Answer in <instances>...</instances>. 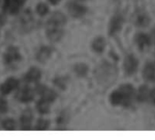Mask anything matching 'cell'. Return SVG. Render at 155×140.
I'll return each mask as SVG.
<instances>
[{"instance_id":"9c48e42d","label":"cell","mask_w":155,"mask_h":140,"mask_svg":"<svg viewBox=\"0 0 155 140\" xmlns=\"http://www.w3.org/2000/svg\"><path fill=\"white\" fill-rule=\"evenodd\" d=\"M33 97H34V94H33L32 90L28 88H23L18 93V98L22 102H29L33 99Z\"/></svg>"},{"instance_id":"603a6c76","label":"cell","mask_w":155,"mask_h":140,"mask_svg":"<svg viewBox=\"0 0 155 140\" xmlns=\"http://www.w3.org/2000/svg\"><path fill=\"white\" fill-rule=\"evenodd\" d=\"M48 120H45V119H39L38 121V124H37V129L38 130H44V129H47L48 127Z\"/></svg>"},{"instance_id":"277c9868","label":"cell","mask_w":155,"mask_h":140,"mask_svg":"<svg viewBox=\"0 0 155 140\" xmlns=\"http://www.w3.org/2000/svg\"><path fill=\"white\" fill-rule=\"evenodd\" d=\"M20 54L16 47H9L5 55V61L8 64H11L20 60Z\"/></svg>"},{"instance_id":"7a4b0ae2","label":"cell","mask_w":155,"mask_h":140,"mask_svg":"<svg viewBox=\"0 0 155 140\" xmlns=\"http://www.w3.org/2000/svg\"><path fill=\"white\" fill-rule=\"evenodd\" d=\"M138 65V61L133 56H129L124 62V69L128 75H132L135 73Z\"/></svg>"},{"instance_id":"52a82bcc","label":"cell","mask_w":155,"mask_h":140,"mask_svg":"<svg viewBox=\"0 0 155 140\" xmlns=\"http://www.w3.org/2000/svg\"><path fill=\"white\" fill-rule=\"evenodd\" d=\"M143 76H144L145 79H147L149 81H152L155 79V66L153 64L149 63L146 65V66L144 67V70H143Z\"/></svg>"},{"instance_id":"5bb4252c","label":"cell","mask_w":155,"mask_h":140,"mask_svg":"<svg viewBox=\"0 0 155 140\" xmlns=\"http://www.w3.org/2000/svg\"><path fill=\"white\" fill-rule=\"evenodd\" d=\"M120 92L123 94L125 99H126V102H129L130 99L133 96V93H134V89H133V87L130 86V85H124L120 88Z\"/></svg>"},{"instance_id":"8fae6325","label":"cell","mask_w":155,"mask_h":140,"mask_svg":"<svg viewBox=\"0 0 155 140\" xmlns=\"http://www.w3.org/2000/svg\"><path fill=\"white\" fill-rule=\"evenodd\" d=\"M47 34H48V37L52 41H58L62 37V31L60 28H55V27L48 28Z\"/></svg>"},{"instance_id":"d4e9b609","label":"cell","mask_w":155,"mask_h":140,"mask_svg":"<svg viewBox=\"0 0 155 140\" xmlns=\"http://www.w3.org/2000/svg\"><path fill=\"white\" fill-rule=\"evenodd\" d=\"M7 111H8V104L2 97H0V113H6Z\"/></svg>"},{"instance_id":"484cf974","label":"cell","mask_w":155,"mask_h":140,"mask_svg":"<svg viewBox=\"0 0 155 140\" xmlns=\"http://www.w3.org/2000/svg\"><path fill=\"white\" fill-rule=\"evenodd\" d=\"M150 97L151 102L155 104V89H153V90L150 91Z\"/></svg>"},{"instance_id":"7c38bea8","label":"cell","mask_w":155,"mask_h":140,"mask_svg":"<svg viewBox=\"0 0 155 140\" xmlns=\"http://www.w3.org/2000/svg\"><path fill=\"white\" fill-rule=\"evenodd\" d=\"M110 101L113 105H120V104H125L126 103V99L123 96V94L120 92V90L119 91H115L111 94L110 96Z\"/></svg>"},{"instance_id":"ba28073f","label":"cell","mask_w":155,"mask_h":140,"mask_svg":"<svg viewBox=\"0 0 155 140\" xmlns=\"http://www.w3.org/2000/svg\"><path fill=\"white\" fill-rule=\"evenodd\" d=\"M21 126L23 129H29L32 120V113L30 110H26L21 116Z\"/></svg>"},{"instance_id":"e0dca14e","label":"cell","mask_w":155,"mask_h":140,"mask_svg":"<svg viewBox=\"0 0 155 140\" xmlns=\"http://www.w3.org/2000/svg\"><path fill=\"white\" fill-rule=\"evenodd\" d=\"M51 55V51L49 48L48 47H43L39 50L38 54V59L40 61V62H45L47 61L49 56Z\"/></svg>"},{"instance_id":"83f0119b","label":"cell","mask_w":155,"mask_h":140,"mask_svg":"<svg viewBox=\"0 0 155 140\" xmlns=\"http://www.w3.org/2000/svg\"><path fill=\"white\" fill-rule=\"evenodd\" d=\"M17 1H18V3H19V4H20L21 6H22V5H23V4L25 3V1H26V0H17Z\"/></svg>"},{"instance_id":"7402d4cb","label":"cell","mask_w":155,"mask_h":140,"mask_svg":"<svg viewBox=\"0 0 155 140\" xmlns=\"http://www.w3.org/2000/svg\"><path fill=\"white\" fill-rule=\"evenodd\" d=\"M3 126L8 130H13L16 128V123L12 119H7L3 122Z\"/></svg>"},{"instance_id":"30bf717a","label":"cell","mask_w":155,"mask_h":140,"mask_svg":"<svg viewBox=\"0 0 155 140\" xmlns=\"http://www.w3.org/2000/svg\"><path fill=\"white\" fill-rule=\"evenodd\" d=\"M40 76H41V73L39 71V69H38L36 67H33L27 73L26 80L28 82H35V81H38L40 78Z\"/></svg>"},{"instance_id":"44dd1931","label":"cell","mask_w":155,"mask_h":140,"mask_svg":"<svg viewBox=\"0 0 155 140\" xmlns=\"http://www.w3.org/2000/svg\"><path fill=\"white\" fill-rule=\"evenodd\" d=\"M148 88L145 87V86H143V87H141L140 89H139V94H138V98L140 99V100H141V101H144L146 98H147V97H148Z\"/></svg>"},{"instance_id":"d6986e66","label":"cell","mask_w":155,"mask_h":140,"mask_svg":"<svg viewBox=\"0 0 155 140\" xmlns=\"http://www.w3.org/2000/svg\"><path fill=\"white\" fill-rule=\"evenodd\" d=\"M93 49L97 52H102L105 48V40L102 37H98L93 42Z\"/></svg>"},{"instance_id":"8992f818","label":"cell","mask_w":155,"mask_h":140,"mask_svg":"<svg viewBox=\"0 0 155 140\" xmlns=\"http://www.w3.org/2000/svg\"><path fill=\"white\" fill-rule=\"evenodd\" d=\"M37 90L42 96V98H44L49 102L54 101V99L56 98V93L53 90L48 89V88H46L44 86H38L37 88Z\"/></svg>"},{"instance_id":"ffe728a7","label":"cell","mask_w":155,"mask_h":140,"mask_svg":"<svg viewBox=\"0 0 155 140\" xmlns=\"http://www.w3.org/2000/svg\"><path fill=\"white\" fill-rule=\"evenodd\" d=\"M75 70L78 75L80 76H83L86 74V72L88 71V67L86 66V65L84 64H80V65H77L75 67Z\"/></svg>"},{"instance_id":"6da1fadb","label":"cell","mask_w":155,"mask_h":140,"mask_svg":"<svg viewBox=\"0 0 155 140\" xmlns=\"http://www.w3.org/2000/svg\"><path fill=\"white\" fill-rule=\"evenodd\" d=\"M66 23V18L61 13H55L48 21V28H60Z\"/></svg>"},{"instance_id":"4fadbf2b","label":"cell","mask_w":155,"mask_h":140,"mask_svg":"<svg viewBox=\"0 0 155 140\" xmlns=\"http://www.w3.org/2000/svg\"><path fill=\"white\" fill-rule=\"evenodd\" d=\"M122 25V19L120 17H114L110 24V33H114L116 31H119Z\"/></svg>"},{"instance_id":"f1b7e54d","label":"cell","mask_w":155,"mask_h":140,"mask_svg":"<svg viewBox=\"0 0 155 140\" xmlns=\"http://www.w3.org/2000/svg\"><path fill=\"white\" fill-rule=\"evenodd\" d=\"M152 38H153V39L155 40V29H154V30L152 31Z\"/></svg>"},{"instance_id":"4316f807","label":"cell","mask_w":155,"mask_h":140,"mask_svg":"<svg viewBox=\"0 0 155 140\" xmlns=\"http://www.w3.org/2000/svg\"><path fill=\"white\" fill-rule=\"evenodd\" d=\"M59 1H60V0H49V2H50L51 4H53V5H56V4H58Z\"/></svg>"},{"instance_id":"9a60e30c","label":"cell","mask_w":155,"mask_h":140,"mask_svg":"<svg viewBox=\"0 0 155 140\" xmlns=\"http://www.w3.org/2000/svg\"><path fill=\"white\" fill-rule=\"evenodd\" d=\"M136 43L138 44L140 48H143L144 46H149L150 44V37L144 34H139L136 37Z\"/></svg>"},{"instance_id":"ac0fdd59","label":"cell","mask_w":155,"mask_h":140,"mask_svg":"<svg viewBox=\"0 0 155 140\" xmlns=\"http://www.w3.org/2000/svg\"><path fill=\"white\" fill-rule=\"evenodd\" d=\"M135 23L140 27H145L149 24V18L146 14L140 13L136 16Z\"/></svg>"},{"instance_id":"3957f363","label":"cell","mask_w":155,"mask_h":140,"mask_svg":"<svg viewBox=\"0 0 155 140\" xmlns=\"http://www.w3.org/2000/svg\"><path fill=\"white\" fill-rule=\"evenodd\" d=\"M18 86V81L16 78H8L5 83L0 86V91L3 95H7L16 89Z\"/></svg>"},{"instance_id":"cb8c5ba5","label":"cell","mask_w":155,"mask_h":140,"mask_svg":"<svg viewBox=\"0 0 155 140\" xmlns=\"http://www.w3.org/2000/svg\"><path fill=\"white\" fill-rule=\"evenodd\" d=\"M37 11H38V13L39 15L44 16V15H46V14L48 13V8L47 5L41 3V4H38V7H37Z\"/></svg>"},{"instance_id":"5b68a950","label":"cell","mask_w":155,"mask_h":140,"mask_svg":"<svg viewBox=\"0 0 155 140\" xmlns=\"http://www.w3.org/2000/svg\"><path fill=\"white\" fill-rule=\"evenodd\" d=\"M68 12L74 18H81L86 13V8L76 3H71L68 5Z\"/></svg>"},{"instance_id":"2e32d148","label":"cell","mask_w":155,"mask_h":140,"mask_svg":"<svg viewBox=\"0 0 155 140\" xmlns=\"http://www.w3.org/2000/svg\"><path fill=\"white\" fill-rule=\"evenodd\" d=\"M49 101L42 98L41 100H39L37 104V108L38 110V112L42 113V114H46L49 111Z\"/></svg>"}]
</instances>
